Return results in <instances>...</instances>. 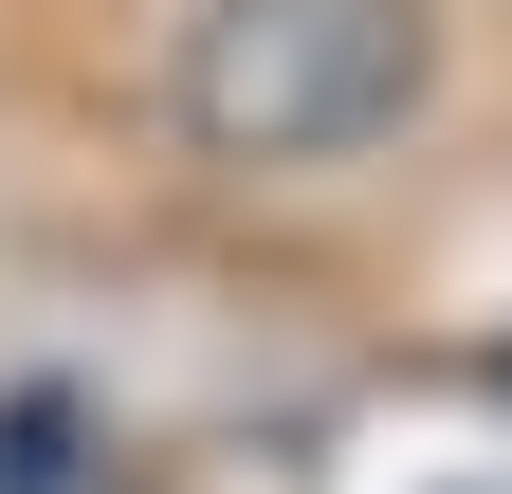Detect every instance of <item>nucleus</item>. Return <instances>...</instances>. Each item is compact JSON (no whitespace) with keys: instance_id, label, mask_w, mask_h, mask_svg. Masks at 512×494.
I'll return each instance as SVG.
<instances>
[{"instance_id":"obj_1","label":"nucleus","mask_w":512,"mask_h":494,"mask_svg":"<svg viewBox=\"0 0 512 494\" xmlns=\"http://www.w3.org/2000/svg\"><path fill=\"white\" fill-rule=\"evenodd\" d=\"M439 110V0H183L165 129L220 183H330Z\"/></svg>"}]
</instances>
